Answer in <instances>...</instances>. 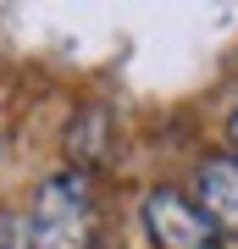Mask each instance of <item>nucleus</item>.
Wrapping results in <instances>:
<instances>
[{
	"instance_id": "1",
	"label": "nucleus",
	"mask_w": 238,
	"mask_h": 249,
	"mask_svg": "<svg viewBox=\"0 0 238 249\" xmlns=\"http://www.w3.org/2000/svg\"><path fill=\"white\" fill-rule=\"evenodd\" d=\"M28 249H94V188L83 172H55L39 183L34 211L22 216Z\"/></svg>"
},
{
	"instance_id": "2",
	"label": "nucleus",
	"mask_w": 238,
	"mask_h": 249,
	"mask_svg": "<svg viewBox=\"0 0 238 249\" xmlns=\"http://www.w3.org/2000/svg\"><path fill=\"white\" fill-rule=\"evenodd\" d=\"M144 227H150L155 249H221V232L177 188H150L144 194Z\"/></svg>"
},
{
	"instance_id": "3",
	"label": "nucleus",
	"mask_w": 238,
	"mask_h": 249,
	"mask_svg": "<svg viewBox=\"0 0 238 249\" xmlns=\"http://www.w3.org/2000/svg\"><path fill=\"white\" fill-rule=\"evenodd\" d=\"M194 188H200V216L216 232H238V160L227 155H205L194 166Z\"/></svg>"
},
{
	"instance_id": "4",
	"label": "nucleus",
	"mask_w": 238,
	"mask_h": 249,
	"mask_svg": "<svg viewBox=\"0 0 238 249\" xmlns=\"http://www.w3.org/2000/svg\"><path fill=\"white\" fill-rule=\"evenodd\" d=\"M0 249H28L22 216H11V211H0Z\"/></svg>"
},
{
	"instance_id": "5",
	"label": "nucleus",
	"mask_w": 238,
	"mask_h": 249,
	"mask_svg": "<svg viewBox=\"0 0 238 249\" xmlns=\"http://www.w3.org/2000/svg\"><path fill=\"white\" fill-rule=\"evenodd\" d=\"M227 133H233V150H238V116H233V122H227Z\"/></svg>"
}]
</instances>
